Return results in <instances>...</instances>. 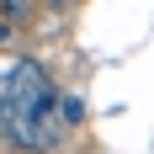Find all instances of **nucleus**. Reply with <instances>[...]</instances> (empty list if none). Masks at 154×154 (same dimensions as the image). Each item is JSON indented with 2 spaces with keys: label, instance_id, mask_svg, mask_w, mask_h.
<instances>
[{
  "label": "nucleus",
  "instance_id": "nucleus-1",
  "mask_svg": "<svg viewBox=\"0 0 154 154\" xmlns=\"http://www.w3.org/2000/svg\"><path fill=\"white\" fill-rule=\"evenodd\" d=\"M48 112H53V122H59L64 133H75V128L85 122V101H80L75 91H59V85H53V96H48Z\"/></svg>",
  "mask_w": 154,
  "mask_h": 154
},
{
  "label": "nucleus",
  "instance_id": "nucleus-2",
  "mask_svg": "<svg viewBox=\"0 0 154 154\" xmlns=\"http://www.w3.org/2000/svg\"><path fill=\"white\" fill-rule=\"evenodd\" d=\"M32 11H37L32 0H0V21H5V27H27Z\"/></svg>",
  "mask_w": 154,
  "mask_h": 154
},
{
  "label": "nucleus",
  "instance_id": "nucleus-4",
  "mask_svg": "<svg viewBox=\"0 0 154 154\" xmlns=\"http://www.w3.org/2000/svg\"><path fill=\"white\" fill-rule=\"evenodd\" d=\"M53 5H69V0H53Z\"/></svg>",
  "mask_w": 154,
  "mask_h": 154
},
{
  "label": "nucleus",
  "instance_id": "nucleus-3",
  "mask_svg": "<svg viewBox=\"0 0 154 154\" xmlns=\"http://www.w3.org/2000/svg\"><path fill=\"white\" fill-rule=\"evenodd\" d=\"M5 37H11V27H5V21H0V43H5Z\"/></svg>",
  "mask_w": 154,
  "mask_h": 154
}]
</instances>
